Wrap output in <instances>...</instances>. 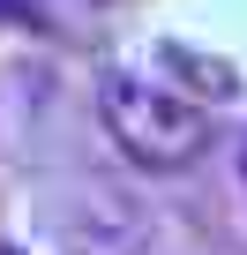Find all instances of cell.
I'll use <instances>...</instances> for the list:
<instances>
[{"label": "cell", "instance_id": "cell-1", "mask_svg": "<svg viewBox=\"0 0 247 255\" xmlns=\"http://www.w3.org/2000/svg\"><path fill=\"white\" fill-rule=\"evenodd\" d=\"M97 128L135 173H187L210 150V113L202 98L172 90L150 68H105L97 75Z\"/></svg>", "mask_w": 247, "mask_h": 255}, {"label": "cell", "instance_id": "cell-2", "mask_svg": "<svg viewBox=\"0 0 247 255\" xmlns=\"http://www.w3.org/2000/svg\"><path fill=\"white\" fill-rule=\"evenodd\" d=\"M240 188H247V150H240Z\"/></svg>", "mask_w": 247, "mask_h": 255}]
</instances>
